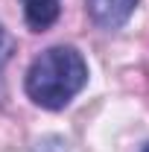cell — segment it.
I'll return each instance as SVG.
<instances>
[{"label":"cell","mask_w":149,"mask_h":152,"mask_svg":"<svg viewBox=\"0 0 149 152\" xmlns=\"http://www.w3.org/2000/svg\"><path fill=\"white\" fill-rule=\"evenodd\" d=\"M88 61L73 44H53L41 50L26 73H23V94L26 99L44 111H64L88 85Z\"/></svg>","instance_id":"cell-1"},{"label":"cell","mask_w":149,"mask_h":152,"mask_svg":"<svg viewBox=\"0 0 149 152\" xmlns=\"http://www.w3.org/2000/svg\"><path fill=\"white\" fill-rule=\"evenodd\" d=\"M140 152H149V140H146V143H143V146H140Z\"/></svg>","instance_id":"cell-6"},{"label":"cell","mask_w":149,"mask_h":152,"mask_svg":"<svg viewBox=\"0 0 149 152\" xmlns=\"http://www.w3.org/2000/svg\"><path fill=\"white\" fill-rule=\"evenodd\" d=\"M15 50H18V41H15V35L0 23V82H3V70H6V64L12 61V56H15Z\"/></svg>","instance_id":"cell-4"},{"label":"cell","mask_w":149,"mask_h":152,"mask_svg":"<svg viewBox=\"0 0 149 152\" xmlns=\"http://www.w3.org/2000/svg\"><path fill=\"white\" fill-rule=\"evenodd\" d=\"M137 9V0H85V12L96 29L117 32L131 20Z\"/></svg>","instance_id":"cell-2"},{"label":"cell","mask_w":149,"mask_h":152,"mask_svg":"<svg viewBox=\"0 0 149 152\" xmlns=\"http://www.w3.org/2000/svg\"><path fill=\"white\" fill-rule=\"evenodd\" d=\"M20 12L29 32H47L61 18V0H20Z\"/></svg>","instance_id":"cell-3"},{"label":"cell","mask_w":149,"mask_h":152,"mask_svg":"<svg viewBox=\"0 0 149 152\" xmlns=\"http://www.w3.org/2000/svg\"><path fill=\"white\" fill-rule=\"evenodd\" d=\"M32 152H67V140L61 134H47V137H41L35 143Z\"/></svg>","instance_id":"cell-5"}]
</instances>
